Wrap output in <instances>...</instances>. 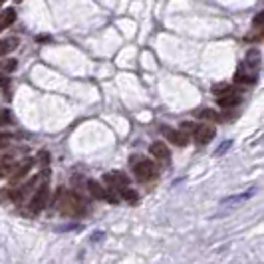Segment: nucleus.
<instances>
[{
    "mask_svg": "<svg viewBox=\"0 0 264 264\" xmlns=\"http://www.w3.org/2000/svg\"><path fill=\"white\" fill-rule=\"evenodd\" d=\"M54 205L66 217H82L86 213V201L77 193L66 191V189H58Z\"/></svg>",
    "mask_w": 264,
    "mask_h": 264,
    "instance_id": "obj_1",
    "label": "nucleus"
},
{
    "mask_svg": "<svg viewBox=\"0 0 264 264\" xmlns=\"http://www.w3.org/2000/svg\"><path fill=\"white\" fill-rule=\"evenodd\" d=\"M133 173H135V179L141 181V183H149L151 179H155L157 171L155 165L149 159H139V161H133Z\"/></svg>",
    "mask_w": 264,
    "mask_h": 264,
    "instance_id": "obj_2",
    "label": "nucleus"
},
{
    "mask_svg": "<svg viewBox=\"0 0 264 264\" xmlns=\"http://www.w3.org/2000/svg\"><path fill=\"white\" fill-rule=\"evenodd\" d=\"M241 92L234 88H221V92L217 90V103L221 108H234L241 103Z\"/></svg>",
    "mask_w": 264,
    "mask_h": 264,
    "instance_id": "obj_3",
    "label": "nucleus"
},
{
    "mask_svg": "<svg viewBox=\"0 0 264 264\" xmlns=\"http://www.w3.org/2000/svg\"><path fill=\"white\" fill-rule=\"evenodd\" d=\"M48 197H50V189H48V185L44 183V185H40L38 187V191L34 193V197H32V201H30V213L32 215H36V213H40L42 208L48 205Z\"/></svg>",
    "mask_w": 264,
    "mask_h": 264,
    "instance_id": "obj_4",
    "label": "nucleus"
},
{
    "mask_svg": "<svg viewBox=\"0 0 264 264\" xmlns=\"http://www.w3.org/2000/svg\"><path fill=\"white\" fill-rule=\"evenodd\" d=\"M193 133H195V141L199 143V145H207L208 141H213V137H215V127L213 125H197L195 129H193Z\"/></svg>",
    "mask_w": 264,
    "mask_h": 264,
    "instance_id": "obj_5",
    "label": "nucleus"
},
{
    "mask_svg": "<svg viewBox=\"0 0 264 264\" xmlns=\"http://www.w3.org/2000/svg\"><path fill=\"white\" fill-rule=\"evenodd\" d=\"M32 165H34V161H32V159H24L20 165H16V167L12 169V173H10V183H12V185H16L20 179H24V177L28 175V171L32 169Z\"/></svg>",
    "mask_w": 264,
    "mask_h": 264,
    "instance_id": "obj_6",
    "label": "nucleus"
},
{
    "mask_svg": "<svg viewBox=\"0 0 264 264\" xmlns=\"http://www.w3.org/2000/svg\"><path fill=\"white\" fill-rule=\"evenodd\" d=\"M151 155L157 159V161H161V163H169L171 159V153H169V147L163 143V141H155L153 145L149 147Z\"/></svg>",
    "mask_w": 264,
    "mask_h": 264,
    "instance_id": "obj_7",
    "label": "nucleus"
},
{
    "mask_svg": "<svg viewBox=\"0 0 264 264\" xmlns=\"http://www.w3.org/2000/svg\"><path fill=\"white\" fill-rule=\"evenodd\" d=\"M163 133H165V137L169 139V141H173L175 145H179V147H183V145H187L189 143V133L187 131H175V129H165L163 127Z\"/></svg>",
    "mask_w": 264,
    "mask_h": 264,
    "instance_id": "obj_8",
    "label": "nucleus"
},
{
    "mask_svg": "<svg viewBox=\"0 0 264 264\" xmlns=\"http://www.w3.org/2000/svg\"><path fill=\"white\" fill-rule=\"evenodd\" d=\"M14 167H16L14 157H10V155L0 157V179H2V177H10V173H12Z\"/></svg>",
    "mask_w": 264,
    "mask_h": 264,
    "instance_id": "obj_9",
    "label": "nucleus"
},
{
    "mask_svg": "<svg viewBox=\"0 0 264 264\" xmlns=\"http://www.w3.org/2000/svg\"><path fill=\"white\" fill-rule=\"evenodd\" d=\"M16 20V10L14 8H6L4 12H0V32L6 30L8 26H12Z\"/></svg>",
    "mask_w": 264,
    "mask_h": 264,
    "instance_id": "obj_10",
    "label": "nucleus"
},
{
    "mask_svg": "<svg viewBox=\"0 0 264 264\" xmlns=\"http://www.w3.org/2000/svg\"><path fill=\"white\" fill-rule=\"evenodd\" d=\"M16 46H18V38H6V40H0V56H4V54H8V52L16 50Z\"/></svg>",
    "mask_w": 264,
    "mask_h": 264,
    "instance_id": "obj_11",
    "label": "nucleus"
},
{
    "mask_svg": "<svg viewBox=\"0 0 264 264\" xmlns=\"http://www.w3.org/2000/svg\"><path fill=\"white\" fill-rule=\"evenodd\" d=\"M195 115L199 117V119H207V121H219L221 119V115L215 112V110H208V108H203V110H197Z\"/></svg>",
    "mask_w": 264,
    "mask_h": 264,
    "instance_id": "obj_12",
    "label": "nucleus"
},
{
    "mask_svg": "<svg viewBox=\"0 0 264 264\" xmlns=\"http://www.w3.org/2000/svg\"><path fill=\"white\" fill-rule=\"evenodd\" d=\"M117 189V193H119V197L121 199H125V201H129V203H137V193L133 191V189H129L127 185H123V187H115Z\"/></svg>",
    "mask_w": 264,
    "mask_h": 264,
    "instance_id": "obj_13",
    "label": "nucleus"
},
{
    "mask_svg": "<svg viewBox=\"0 0 264 264\" xmlns=\"http://www.w3.org/2000/svg\"><path fill=\"white\" fill-rule=\"evenodd\" d=\"M88 189H90L92 197H95V199H105V189L101 187L97 181H90V183H88Z\"/></svg>",
    "mask_w": 264,
    "mask_h": 264,
    "instance_id": "obj_14",
    "label": "nucleus"
},
{
    "mask_svg": "<svg viewBox=\"0 0 264 264\" xmlns=\"http://www.w3.org/2000/svg\"><path fill=\"white\" fill-rule=\"evenodd\" d=\"M254 195V191H246V193H243V195H234V197H228V199H225L223 201V205H230V203H243V201H246V199H250Z\"/></svg>",
    "mask_w": 264,
    "mask_h": 264,
    "instance_id": "obj_15",
    "label": "nucleus"
},
{
    "mask_svg": "<svg viewBox=\"0 0 264 264\" xmlns=\"http://www.w3.org/2000/svg\"><path fill=\"white\" fill-rule=\"evenodd\" d=\"M10 121H12L10 112H8V110H0V127H2V125H8Z\"/></svg>",
    "mask_w": 264,
    "mask_h": 264,
    "instance_id": "obj_16",
    "label": "nucleus"
},
{
    "mask_svg": "<svg viewBox=\"0 0 264 264\" xmlns=\"http://www.w3.org/2000/svg\"><path fill=\"white\" fill-rule=\"evenodd\" d=\"M16 60H6V62H2V70H6V72H14L16 70Z\"/></svg>",
    "mask_w": 264,
    "mask_h": 264,
    "instance_id": "obj_17",
    "label": "nucleus"
},
{
    "mask_svg": "<svg viewBox=\"0 0 264 264\" xmlns=\"http://www.w3.org/2000/svg\"><path fill=\"white\" fill-rule=\"evenodd\" d=\"M10 141H12V135H8V133H0V149L8 147V145H10Z\"/></svg>",
    "mask_w": 264,
    "mask_h": 264,
    "instance_id": "obj_18",
    "label": "nucleus"
},
{
    "mask_svg": "<svg viewBox=\"0 0 264 264\" xmlns=\"http://www.w3.org/2000/svg\"><path fill=\"white\" fill-rule=\"evenodd\" d=\"M8 86H10V82H8V77H4V75H0V88L4 90V95H6V97H10V95H8Z\"/></svg>",
    "mask_w": 264,
    "mask_h": 264,
    "instance_id": "obj_19",
    "label": "nucleus"
},
{
    "mask_svg": "<svg viewBox=\"0 0 264 264\" xmlns=\"http://www.w3.org/2000/svg\"><path fill=\"white\" fill-rule=\"evenodd\" d=\"M252 24H254V26H264V10L260 12V14H258V16H254Z\"/></svg>",
    "mask_w": 264,
    "mask_h": 264,
    "instance_id": "obj_20",
    "label": "nucleus"
},
{
    "mask_svg": "<svg viewBox=\"0 0 264 264\" xmlns=\"http://www.w3.org/2000/svg\"><path fill=\"white\" fill-rule=\"evenodd\" d=\"M228 147H230V141H225V143H223V145H221V147L217 149V155H223V153H225Z\"/></svg>",
    "mask_w": 264,
    "mask_h": 264,
    "instance_id": "obj_21",
    "label": "nucleus"
},
{
    "mask_svg": "<svg viewBox=\"0 0 264 264\" xmlns=\"http://www.w3.org/2000/svg\"><path fill=\"white\" fill-rule=\"evenodd\" d=\"M2 2H6V0H0V6H2Z\"/></svg>",
    "mask_w": 264,
    "mask_h": 264,
    "instance_id": "obj_22",
    "label": "nucleus"
}]
</instances>
